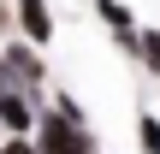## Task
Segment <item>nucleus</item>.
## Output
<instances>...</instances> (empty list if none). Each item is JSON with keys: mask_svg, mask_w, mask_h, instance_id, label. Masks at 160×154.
<instances>
[{"mask_svg": "<svg viewBox=\"0 0 160 154\" xmlns=\"http://www.w3.org/2000/svg\"><path fill=\"white\" fill-rule=\"evenodd\" d=\"M36 125H42V142H36V154H89V137H83V125H77V119L48 113V119H36Z\"/></svg>", "mask_w": 160, "mask_h": 154, "instance_id": "1", "label": "nucleus"}, {"mask_svg": "<svg viewBox=\"0 0 160 154\" xmlns=\"http://www.w3.org/2000/svg\"><path fill=\"white\" fill-rule=\"evenodd\" d=\"M18 30H24L30 42H53V12H48V0H18Z\"/></svg>", "mask_w": 160, "mask_h": 154, "instance_id": "2", "label": "nucleus"}, {"mask_svg": "<svg viewBox=\"0 0 160 154\" xmlns=\"http://www.w3.org/2000/svg\"><path fill=\"white\" fill-rule=\"evenodd\" d=\"M95 12H101V18H107V24H113L119 36H131V12H125L119 0H95Z\"/></svg>", "mask_w": 160, "mask_h": 154, "instance_id": "5", "label": "nucleus"}, {"mask_svg": "<svg viewBox=\"0 0 160 154\" xmlns=\"http://www.w3.org/2000/svg\"><path fill=\"white\" fill-rule=\"evenodd\" d=\"M0 65H6V71H12L18 83H36V77H42V59H36L30 47H18V42H12V47L0 53Z\"/></svg>", "mask_w": 160, "mask_h": 154, "instance_id": "4", "label": "nucleus"}, {"mask_svg": "<svg viewBox=\"0 0 160 154\" xmlns=\"http://www.w3.org/2000/svg\"><path fill=\"white\" fill-rule=\"evenodd\" d=\"M137 47H142V59L160 71V36H154V30H142V42H137Z\"/></svg>", "mask_w": 160, "mask_h": 154, "instance_id": "6", "label": "nucleus"}, {"mask_svg": "<svg viewBox=\"0 0 160 154\" xmlns=\"http://www.w3.org/2000/svg\"><path fill=\"white\" fill-rule=\"evenodd\" d=\"M142 148L160 154V125H154V119H142Z\"/></svg>", "mask_w": 160, "mask_h": 154, "instance_id": "7", "label": "nucleus"}, {"mask_svg": "<svg viewBox=\"0 0 160 154\" xmlns=\"http://www.w3.org/2000/svg\"><path fill=\"white\" fill-rule=\"evenodd\" d=\"M0 154H36V148H30L24 137H12V142H6V148H0Z\"/></svg>", "mask_w": 160, "mask_h": 154, "instance_id": "8", "label": "nucleus"}, {"mask_svg": "<svg viewBox=\"0 0 160 154\" xmlns=\"http://www.w3.org/2000/svg\"><path fill=\"white\" fill-rule=\"evenodd\" d=\"M0 125H6L12 137H24V131L36 125V113H30V101H24L18 89H0Z\"/></svg>", "mask_w": 160, "mask_h": 154, "instance_id": "3", "label": "nucleus"}]
</instances>
